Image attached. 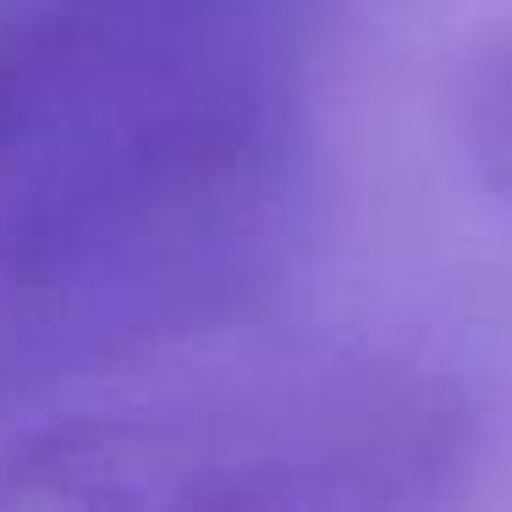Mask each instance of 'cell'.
<instances>
[{"mask_svg": "<svg viewBox=\"0 0 512 512\" xmlns=\"http://www.w3.org/2000/svg\"><path fill=\"white\" fill-rule=\"evenodd\" d=\"M463 468V408L380 353H281L72 402L0 435V507H408Z\"/></svg>", "mask_w": 512, "mask_h": 512, "instance_id": "6da1fadb", "label": "cell"}, {"mask_svg": "<svg viewBox=\"0 0 512 512\" xmlns=\"http://www.w3.org/2000/svg\"><path fill=\"white\" fill-rule=\"evenodd\" d=\"M336 0H0V188L254 83H298Z\"/></svg>", "mask_w": 512, "mask_h": 512, "instance_id": "7a4b0ae2", "label": "cell"}, {"mask_svg": "<svg viewBox=\"0 0 512 512\" xmlns=\"http://www.w3.org/2000/svg\"><path fill=\"white\" fill-rule=\"evenodd\" d=\"M452 133L485 193L512 204V34H496L452 83Z\"/></svg>", "mask_w": 512, "mask_h": 512, "instance_id": "3957f363", "label": "cell"}]
</instances>
